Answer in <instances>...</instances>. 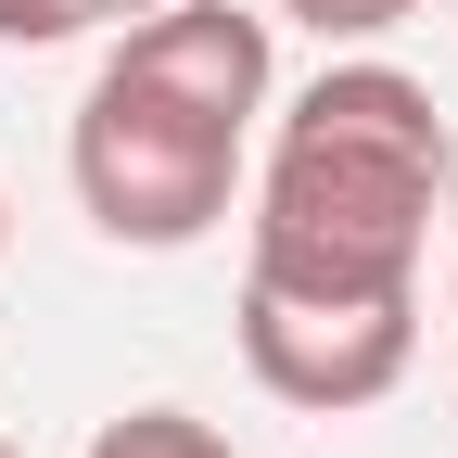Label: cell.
<instances>
[{
  "instance_id": "6da1fadb",
  "label": "cell",
  "mask_w": 458,
  "mask_h": 458,
  "mask_svg": "<svg viewBox=\"0 0 458 458\" xmlns=\"http://www.w3.org/2000/svg\"><path fill=\"white\" fill-rule=\"evenodd\" d=\"M433 204H445V114H433V89L408 64H382V51H344L267 128L242 267L331 280V293H408L420 255H433Z\"/></svg>"
},
{
  "instance_id": "7a4b0ae2",
  "label": "cell",
  "mask_w": 458,
  "mask_h": 458,
  "mask_svg": "<svg viewBox=\"0 0 458 458\" xmlns=\"http://www.w3.org/2000/svg\"><path fill=\"white\" fill-rule=\"evenodd\" d=\"M242 114L128 64V51H102V77L77 89V128H64V165H77V204L102 242L128 255H191L204 229L242 204Z\"/></svg>"
},
{
  "instance_id": "3957f363",
  "label": "cell",
  "mask_w": 458,
  "mask_h": 458,
  "mask_svg": "<svg viewBox=\"0 0 458 458\" xmlns=\"http://www.w3.org/2000/svg\"><path fill=\"white\" fill-rule=\"evenodd\" d=\"M242 369L280 408H382L394 382L420 369V280L408 293H331V280H267L242 267Z\"/></svg>"
},
{
  "instance_id": "277c9868",
  "label": "cell",
  "mask_w": 458,
  "mask_h": 458,
  "mask_svg": "<svg viewBox=\"0 0 458 458\" xmlns=\"http://www.w3.org/2000/svg\"><path fill=\"white\" fill-rule=\"evenodd\" d=\"M89 458H242V445L216 420H191V408H128V420L89 433Z\"/></svg>"
},
{
  "instance_id": "5b68a950",
  "label": "cell",
  "mask_w": 458,
  "mask_h": 458,
  "mask_svg": "<svg viewBox=\"0 0 458 458\" xmlns=\"http://www.w3.org/2000/svg\"><path fill=\"white\" fill-rule=\"evenodd\" d=\"M128 13H153V0H0V38L13 51H64V38H102Z\"/></svg>"
},
{
  "instance_id": "8992f818",
  "label": "cell",
  "mask_w": 458,
  "mask_h": 458,
  "mask_svg": "<svg viewBox=\"0 0 458 458\" xmlns=\"http://www.w3.org/2000/svg\"><path fill=\"white\" fill-rule=\"evenodd\" d=\"M267 13H293L306 38H331V51H369L382 26H408L420 0H267Z\"/></svg>"
},
{
  "instance_id": "52a82bcc",
  "label": "cell",
  "mask_w": 458,
  "mask_h": 458,
  "mask_svg": "<svg viewBox=\"0 0 458 458\" xmlns=\"http://www.w3.org/2000/svg\"><path fill=\"white\" fill-rule=\"evenodd\" d=\"M445 229H458V128H445Z\"/></svg>"
},
{
  "instance_id": "ba28073f",
  "label": "cell",
  "mask_w": 458,
  "mask_h": 458,
  "mask_svg": "<svg viewBox=\"0 0 458 458\" xmlns=\"http://www.w3.org/2000/svg\"><path fill=\"white\" fill-rule=\"evenodd\" d=\"M445 344H458V280H445Z\"/></svg>"
},
{
  "instance_id": "9c48e42d",
  "label": "cell",
  "mask_w": 458,
  "mask_h": 458,
  "mask_svg": "<svg viewBox=\"0 0 458 458\" xmlns=\"http://www.w3.org/2000/svg\"><path fill=\"white\" fill-rule=\"evenodd\" d=\"M0 242H13V204H0Z\"/></svg>"
},
{
  "instance_id": "30bf717a",
  "label": "cell",
  "mask_w": 458,
  "mask_h": 458,
  "mask_svg": "<svg viewBox=\"0 0 458 458\" xmlns=\"http://www.w3.org/2000/svg\"><path fill=\"white\" fill-rule=\"evenodd\" d=\"M0 458H26V445H13V433H0Z\"/></svg>"
}]
</instances>
